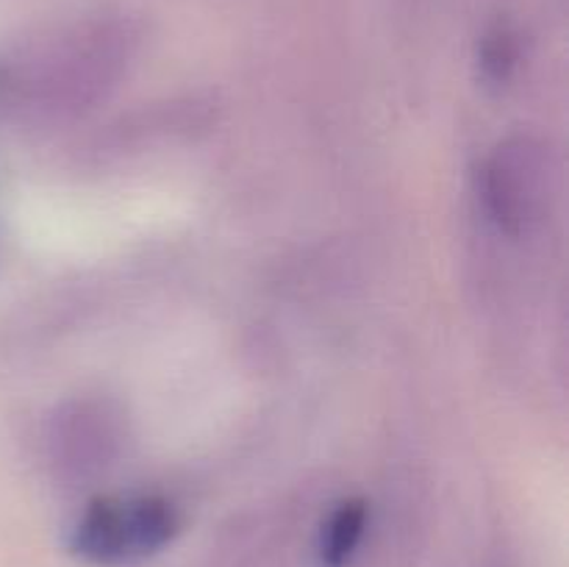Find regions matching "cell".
I'll use <instances>...</instances> for the list:
<instances>
[{
  "mask_svg": "<svg viewBox=\"0 0 569 567\" xmlns=\"http://www.w3.org/2000/svg\"><path fill=\"white\" fill-rule=\"evenodd\" d=\"M181 531L176 504L161 495H109L89 500L70 528V550L100 567L142 561L164 550Z\"/></svg>",
  "mask_w": 569,
  "mask_h": 567,
  "instance_id": "6da1fadb",
  "label": "cell"
},
{
  "mask_svg": "<svg viewBox=\"0 0 569 567\" xmlns=\"http://www.w3.org/2000/svg\"><path fill=\"white\" fill-rule=\"evenodd\" d=\"M548 153L533 139H506L492 150L481 170V195L500 231L520 237L545 203Z\"/></svg>",
  "mask_w": 569,
  "mask_h": 567,
  "instance_id": "7a4b0ae2",
  "label": "cell"
},
{
  "mask_svg": "<svg viewBox=\"0 0 569 567\" xmlns=\"http://www.w3.org/2000/svg\"><path fill=\"white\" fill-rule=\"evenodd\" d=\"M370 520V506L361 498H348L331 509L322 520L320 539H317V556L322 567H348L359 550L361 537Z\"/></svg>",
  "mask_w": 569,
  "mask_h": 567,
  "instance_id": "3957f363",
  "label": "cell"
},
{
  "mask_svg": "<svg viewBox=\"0 0 569 567\" xmlns=\"http://www.w3.org/2000/svg\"><path fill=\"white\" fill-rule=\"evenodd\" d=\"M481 64H483V72H487V78H492V81L498 83L506 81L517 64L515 39H511L506 31H498L495 37H489L481 50Z\"/></svg>",
  "mask_w": 569,
  "mask_h": 567,
  "instance_id": "277c9868",
  "label": "cell"
}]
</instances>
